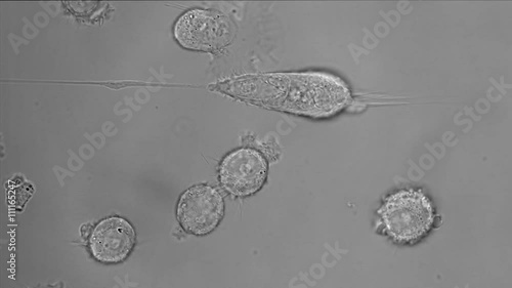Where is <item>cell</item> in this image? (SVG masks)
<instances>
[{
	"instance_id": "3",
	"label": "cell",
	"mask_w": 512,
	"mask_h": 288,
	"mask_svg": "<svg viewBox=\"0 0 512 288\" xmlns=\"http://www.w3.org/2000/svg\"><path fill=\"white\" fill-rule=\"evenodd\" d=\"M234 35L232 21L226 15L213 10L189 11L175 26L178 43L192 51H220L232 43Z\"/></svg>"
},
{
	"instance_id": "7",
	"label": "cell",
	"mask_w": 512,
	"mask_h": 288,
	"mask_svg": "<svg viewBox=\"0 0 512 288\" xmlns=\"http://www.w3.org/2000/svg\"><path fill=\"white\" fill-rule=\"evenodd\" d=\"M81 234L83 237H87L89 235H91V226L90 225H83L81 227Z\"/></svg>"
},
{
	"instance_id": "4",
	"label": "cell",
	"mask_w": 512,
	"mask_h": 288,
	"mask_svg": "<svg viewBox=\"0 0 512 288\" xmlns=\"http://www.w3.org/2000/svg\"><path fill=\"white\" fill-rule=\"evenodd\" d=\"M177 216L187 233L207 235L218 228L225 216L224 198L213 187L194 186L181 196Z\"/></svg>"
},
{
	"instance_id": "6",
	"label": "cell",
	"mask_w": 512,
	"mask_h": 288,
	"mask_svg": "<svg viewBox=\"0 0 512 288\" xmlns=\"http://www.w3.org/2000/svg\"><path fill=\"white\" fill-rule=\"evenodd\" d=\"M136 231L131 223L119 217L100 222L90 237L93 257L103 264L124 262L134 251Z\"/></svg>"
},
{
	"instance_id": "2",
	"label": "cell",
	"mask_w": 512,
	"mask_h": 288,
	"mask_svg": "<svg viewBox=\"0 0 512 288\" xmlns=\"http://www.w3.org/2000/svg\"><path fill=\"white\" fill-rule=\"evenodd\" d=\"M384 230L399 243H414L428 234L435 222V212L421 191L402 190L391 195L378 212Z\"/></svg>"
},
{
	"instance_id": "1",
	"label": "cell",
	"mask_w": 512,
	"mask_h": 288,
	"mask_svg": "<svg viewBox=\"0 0 512 288\" xmlns=\"http://www.w3.org/2000/svg\"><path fill=\"white\" fill-rule=\"evenodd\" d=\"M224 87L225 92L235 97L312 117L336 114L351 101V93L343 80L318 72L242 78Z\"/></svg>"
},
{
	"instance_id": "5",
	"label": "cell",
	"mask_w": 512,
	"mask_h": 288,
	"mask_svg": "<svg viewBox=\"0 0 512 288\" xmlns=\"http://www.w3.org/2000/svg\"><path fill=\"white\" fill-rule=\"evenodd\" d=\"M268 177V163L258 151L242 148L227 155L220 168L224 188L237 197H247L259 192Z\"/></svg>"
}]
</instances>
